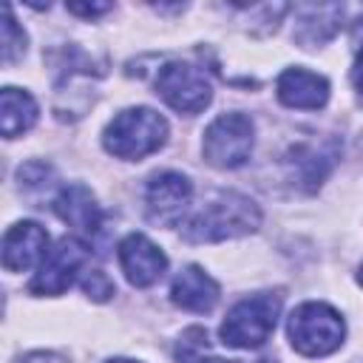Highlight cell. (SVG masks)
Segmentation results:
<instances>
[{"mask_svg": "<svg viewBox=\"0 0 363 363\" xmlns=\"http://www.w3.org/2000/svg\"><path fill=\"white\" fill-rule=\"evenodd\" d=\"M164 142H167V122L153 108H128L116 113L102 133L105 150L113 153L116 159H130V162L156 153Z\"/></svg>", "mask_w": 363, "mask_h": 363, "instance_id": "cell-2", "label": "cell"}, {"mask_svg": "<svg viewBox=\"0 0 363 363\" xmlns=\"http://www.w3.org/2000/svg\"><path fill=\"white\" fill-rule=\"evenodd\" d=\"M116 255H119V267H122L125 278L139 289L153 286L167 269V255L142 233L125 235Z\"/></svg>", "mask_w": 363, "mask_h": 363, "instance_id": "cell-9", "label": "cell"}, {"mask_svg": "<svg viewBox=\"0 0 363 363\" xmlns=\"http://www.w3.org/2000/svg\"><path fill=\"white\" fill-rule=\"evenodd\" d=\"M54 213L77 233V235H96L102 227V210L94 193L85 184H68L54 199Z\"/></svg>", "mask_w": 363, "mask_h": 363, "instance_id": "cell-12", "label": "cell"}, {"mask_svg": "<svg viewBox=\"0 0 363 363\" xmlns=\"http://www.w3.org/2000/svg\"><path fill=\"white\" fill-rule=\"evenodd\" d=\"M278 99L286 108H303V111H318L329 102V79L323 74L306 71V68H286L278 77Z\"/></svg>", "mask_w": 363, "mask_h": 363, "instance_id": "cell-11", "label": "cell"}, {"mask_svg": "<svg viewBox=\"0 0 363 363\" xmlns=\"http://www.w3.org/2000/svg\"><path fill=\"white\" fill-rule=\"evenodd\" d=\"M261 227L258 204L235 190H221L196 216L182 224V238L190 244H216L227 238L250 235Z\"/></svg>", "mask_w": 363, "mask_h": 363, "instance_id": "cell-1", "label": "cell"}, {"mask_svg": "<svg viewBox=\"0 0 363 363\" xmlns=\"http://www.w3.org/2000/svg\"><path fill=\"white\" fill-rule=\"evenodd\" d=\"M218 284L196 264H187L170 286V301L187 312H210L218 303Z\"/></svg>", "mask_w": 363, "mask_h": 363, "instance_id": "cell-13", "label": "cell"}, {"mask_svg": "<svg viewBox=\"0 0 363 363\" xmlns=\"http://www.w3.org/2000/svg\"><path fill=\"white\" fill-rule=\"evenodd\" d=\"M352 82H354V88L363 94V48H360L357 57H354V65H352Z\"/></svg>", "mask_w": 363, "mask_h": 363, "instance_id": "cell-23", "label": "cell"}, {"mask_svg": "<svg viewBox=\"0 0 363 363\" xmlns=\"http://www.w3.org/2000/svg\"><path fill=\"white\" fill-rule=\"evenodd\" d=\"M20 363H68V360L54 352H31V354L20 357Z\"/></svg>", "mask_w": 363, "mask_h": 363, "instance_id": "cell-22", "label": "cell"}, {"mask_svg": "<svg viewBox=\"0 0 363 363\" xmlns=\"http://www.w3.org/2000/svg\"><path fill=\"white\" fill-rule=\"evenodd\" d=\"M17 179H20V190L28 196V199H37L43 193H48L57 182L54 176V167L45 164V162H28L17 170Z\"/></svg>", "mask_w": 363, "mask_h": 363, "instance_id": "cell-18", "label": "cell"}, {"mask_svg": "<svg viewBox=\"0 0 363 363\" xmlns=\"http://www.w3.org/2000/svg\"><path fill=\"white\" fill-rule=\"evenodd\" d=\"M37 122V102L28 91L11 88L6 85L0 91V128L6 139H14L26 130H31V125Z\"/></svg>", "mask_w": 363, "mask_h": 363, "instance_id": "cell-15", "label": "cell"}, {"mask_svg": "<svg viewBox=\"0 0 363 363\" xmlns=\"http://www.w3.org/2000/svg\"><path fill=\"white\" fill-rule=\"evenodd\" d=\"M48 255V233L37 221H17L3 235V267L9 272H26L43 264Z\"/></svg>", "mask_w": 363, "mask_h": 363, "instance_id": "cell-10", "label": "cell"}, {"mask_svg": "<svg viewBox=\"0 0 363 363\" xmlns=\"http://www.w3.org/2000/svg\"><path fill=\"white\" fill-rule=\"evenodd\" d=\"M340 17H343V6H303L295 26V40L303 48H315L337 31Z\"/></svg>", "mask_w": 363, "mask_h": 363, "instance_id": "cell-14", "label": "cell"}, {"mask_svg": "<svg viewBox=\"0 0 363 363\" xmlns=\"http://www.w3.org/2000/svg\"><path fill=\"white\" fill-rule=\"evenodd\" d=\"M176 360L179 363H233V360H224L218 357L213 349H210V337L201 326H190L182 332V337L176 340V349H173Z\"/></svg>", "mask_w": 363, "mask_h": 363, "instance_id": "cell-17", "label": "cell"}, {"mask_svg": "<svg viewBox=\"0 0 363 363\" xmlns=\"http://www.w3.org/2000/svg\"><path fill=\"white\" fill-rule=\"evenodd\" d=\"M261 363H275V360H261Z\"/></svg>", "mask_w": 363, "mask_h": 363, "instance_id": "cell-26", "label": "cell"}, {"mask_svg": "<svg viewBox=\"0 0 363 363\" xmlns=\"http://www.w3.org/2000/svg\"><path fill=\"white\" fill-rule=\"evenodd\" d=\"M286 335L298 354L326 357L340 349V343L346 337V323H343L340 312L332 309L329 303L309 301V303H301L298 309H292V315L286 320Z\"/></svg>", "mask_w": 363, "mask_h": 363, "instance_id": "cell-3", "label": "cell"}, {"mask_svg": "<svg viewBox=\"0 0 363 363\" xmlns=\"http://www.w3.org/2000/svg\"><path fill=\"white\" fill-rule=\"evenodd\" d=\"M26 54V31L17 26L11 6H3V62L14 65Z\"/></svg>", "mask_w": 363, "mask_h": 363, "instance_id": "cell-19", "label": "cell"}, {"mask_svg": "<svg viewBox=\"0 0 363 363\" xmlns=\"http://www.w3.org/2000/svg\"><path fill=\"white\" fill-rule=\"evenodd\" d=\"M357 281H360V286H363V267H360V272H357Z\"/></svg>", "mask_w": 363, "mask_h": 363, "instance_id": "cell-25", "label": "cell"}, {"mask_svg": "<svg viewBox=\"0 0 363 363\" xmlns=\"http://www.w3.org/2000/svg\"><path fill=\"white\" fill-rule=\"evenodd\" d=\"M190 199H193V184L187 182V176L173 173V170L156 173L145 187L147 216L156 224H179Z\"/></svg>", "mask_w": 363, "mask_h": 363, "instance_id": "cell-8", "label": "cell"}, {"mask_svg": "<svg viewBox=\"0 0 363 363\" xmlns=\"http://www.w3.org/2000/svg\"><path fill=\"white\" fill-rule=\"evenodd\" d=\"M85 261H88V247L82 238L77 235L60 238L57 247L48 250V255L43 258L37 275L28 284V292L31 295H62L77 281Z\"/></svg>", "mask_w": 363, "mask_h": 363, "instance_id": "cell-7", "label": "cell"}, {"mask_svg": "<svg viewBox=\"0 0 363 363\" xmlns=\"http://www.w3.org/2000/svg\"><path fill=\"white\" fill-rule=\"evenodd\" d=\"M255 145V125L247 113H221L213 119L201 139V153L207 164L218 170H235L241 167Z\"/></svg>", "mask_w": 363, "mask_h": 363, "instance_id": "cell-5", "label": "cell"}, {"mask_svg": "<svg viewBox=\"0 0 363 363\" xmlns=\"http://www.w3.org/2000/svg\"><path fill=\"white\" fill-rule=\"evenodd\" d=\"M335 156H337V142L326 139L323 145H301V147H295L289 162L298 170L301 182H306V190H315V187H320L323 176L335 164Z\"/></svg>", "mask_w": 363, "mask_h": 363, "instance_id": "cell-16", "label": "cell"}, {"mask_svg": "<svg viewBox=\"0 0 363 363\" xmlns=\"http://www.w3.org/2000/svg\"><path fill=\"white\" fill-rule=\"evenodd\" d=\"M105 363H139V360H128V357H113V360H105Z\"/></svg>", "mask_w": 363, "mask_h": 363, "instance_id": "cell-24", "label": "cell"}, {"mask_svg": "<svg viewBox=\"0 0 363 363\" xmlns=\"http://www.w3.org/2000/svg\"><path fill=\"white\" fill-rule=\"evenodd\" d=\"M278 315H281V295L278 292L250 295L227 312V318L218 329L221 343L233 346V349H258L275 332Z\"/></svg>", "mask_w": 363, "mask_h": 363, "instance_id": "cell-4", "label": "cell"}, {"mask_svg": "<svg viewBox=\"0 0 363 363\" xmlns=\"http://www.w3.org/2000/svg\"><path fill=\"white\" fill-rule=\"evenodd\" d=\"M156 94L179 113H199L213 99V82L204 68L193 62H167L156 74Z\"/></svg>", "mask_w": 363, "mask_h": 363, "instance_id": "cell-6", "label": "cell"}, {"mask_svg": "<svg viewBox=\"0 0 363 363\" xmlns=\"http://www.w3.org/2000/svg\"><path fill=\"white\" fill-rule=\"evenodd\" d=\"M79 286H82V292H85L88 298H94V301H108V298L116 292L113 281H111L102 269H85L82 278H79Z\"/></svg>", "mask_w": 363, "mask_h": 363, "instance_id": "cell-20", "label": "cell"}, {"mask_svg": "<svg viewBox=\"0 0 363 363\" xmlns=\"http://www.w3.org/2000/svg\"><path fill=\"white\" fill-rule=\"evenodd\" d=\"M68 11L82 14V17H96V14L111 11V3H68Z\"/></svg>", "mask_w": 363, "mask_h": 363, "instance_id": "cell-21", "label": "cell"}]
</instances>
